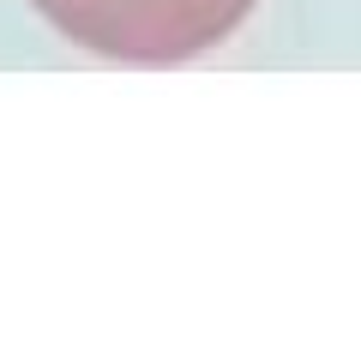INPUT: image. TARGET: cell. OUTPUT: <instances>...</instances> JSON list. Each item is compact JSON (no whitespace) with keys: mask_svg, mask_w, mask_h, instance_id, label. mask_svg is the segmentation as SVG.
<instances>
[{"mask_svg":"<svg viewBox=\"0 0 361 361\" xmlns=\"http://www.w3.org/2000/svg\"><path fill=\"white\" fill-rule=\"evenodd\" d=\"M66 42L127 66H175L229 42L259 0H30Z\"/></svg>","mask_w":361,"mask_h":361,"instance_id":"obj_1","label":"cell"}]
</instances>
